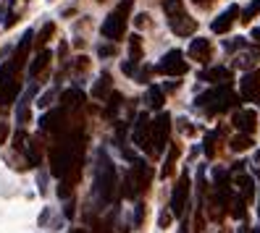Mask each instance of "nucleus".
<instances>
[{
    "label": "nucleus",
    "mask_w": 260,
    "mask_h": 233,
    "mask_svg": "<svg viewBox=\"0 0 260 233\" xmlns=\"http://www.w3.org/2000/svg\"><path fill=\"white\" fill-rule=\"evenodd\" d=\"M239 102V97L234 95L232 84H216L213 89L203 92V95L194 97V107H203L208 115H218V113H226Z\"/></svg>",
    "instance_id": "obj_1"
},
{
    "label": "nucleus",
    "mask_w": 260,
    "mask_h": 233,
    "mask_svg": "<svg viewBox=\"0 0 260 233\" xmlns=\"http://www.w3.org/2000/svg\"><path fill=\"white\" fill-rule=\"evenodd\" d=\"M118 189V178H116V165L111 163L108 152L100 149L98 152V168H95V197L103 205H111Z\"/></svg>",
    "instance_id": "obj_2"
},
{
    "label": "nucleus",
    "mask_w": 260,
    "mask_h": 233,
    "mask_svg": "<svg viewBox=\"0 0 260 233\" xmlns=\"http://www.w3.org/2000/svg\"><path fill=\"white\" fill-rule=\"evenodd\" d=\"M163 13L168 16V26L176 37H192L197 32V21L187 13L184 0H163Z\"/></svg>",
    "instance_id": "obj_3"
},
{
    "label": "nucleus",
    "mask_w": 260,
    "mask_h": 233,
    "mask_svg": "<svg viewBox=\"0 0 260 233\" xmlns=\"http://www.w3.org/2000/svg\"><path fill=\"white\" fill-rule=\"evenodd\" d=\"M150 178H152L150 165H147L142 158H134L129 173H126V178H124V197H129V199L140 197L147 186H150Z\"/></svg>",
    "instance_id": "obj_4"
},
{
    "label": "nucleus",
    "mask_w": 260,
    "mask_h": 233,
    "mask_svg": "<svg viewBox=\"0 0 260 233\" xmlns=\"http://www.w3.org/2000/svg\"><path fill=\"white\" fill-rule=\"evenodd\" d=\"M132 6H134V0H121L118 8H116L113 13H108V19H105V21H103V26H100V32H103V37H105V40L116 42V40L124 37V29H126V16H129Z\"/></svg>",
    "instance_id": "obj_5"
},
{
    "label": "nucleus",
    "mask_w": 260,
    "mask_h": 233,
    "mask_svg": "<svg viewBox=\"0 0 260 233\" xmlns=\"http://www.w3.org/2000/svg\"><path fill=\"white\" fill-rule=\"evenodd\" d=\"M168 136H171V115L160 113L155 121H150V147L155 154H160L168 144Z\"/></svg>",
    "instance_id": "obj_6"
},
{
    "label": "nucleus",
    "mask_w": 260,
    "mask_h": 233,
    "mask_svg": "<svg viewBox=\"0 0 260 233\" xmlns=\"http://www.w3.org/2000/svg\"><path fill=\"white\" fill-rule=\"evenodd\" d=\"M158 73L163 76H171V79H176V76H184L189 71V63L184 60V53L181 50H168L163 58H160V63L155 66Z\"/></svg>",
    "instance_id": "obj_7"
},
{
    "label": "nucleus",
    "mask_w": 260,
    "mask_h": 233,
    "mask_svg": "<svg viewBox=\"0 0 260 233\" xmlns=\"http://www.w3.org/2000/svg\"><path fill=\"white\" fill-rule=\"evenodd\" d=\"M187 207H189V173L184 170V173L179 176L174 191H171V215L181 217L187 212Z\"/></svg>",
    "instance_id": "obj_8"
},
{
    "label": "nucleus",
    "mask_w": 260,
    "mask_h": 233,
    "mask_svg": "<svg viewBox=\"0 0 260 233\" xmlns=\"http://www.w3.org/2000/svg\"><path fill=\"white\" fill-rule=\"evenodd\" d=\"M239 97H242L244 102H252V100L260 97V71H257V68L247 71V73L239 79Z\"/></svg>",
    "instance_id": "obj_9"
},
{
    "label": "nucleus",
    "mask_w": 260,
    "mask_h": 233,
    "mask_svg": "<svg viewBox=\"0 0 260 233\" xmlns=\"http://www.w3.org/2000/svg\"><path fill=\"white\" fill-rule=\"evenodd\" d=\"M132 139H134V144L140 147V149L152 152V147H150V118H147V113L137 115L134 129H132Z\"/></svg>",
    "instance_id": "obj_10"
},
{
    "label": "nucleus",
    "mask_w": 260,
    "mask_h": 233,
    "mask_svg": "<svg viewBox=\"0 0 260 233\" xmlns=\"http://www.w3.org/2000/svg\"><path fill=\"white\" fill-rule=\"evenodd\" d=\"M232 123L237 126L239 134H252V131L257 129V113H255V110H244V107H242V110L234 113Z\"/></svg>",
    "instance_id": "obj_11"
},
{
    "label": "nucleus",
    "mask_w": 260,
    "mask_h": 233,
    "mask_svg": "<svg viewBox=\"0 0 260 233\" xmlns=\"http://www.w3.org/2000/svg\"><path fill=\"white\" fill-rule=\"evenodd\" d=\"M189 58L192 60H197V63H208L210 60V55H213V45H210V40H205V37H197V40H192L189 42Z\"/></svg>",
    "instance_id": "obj_12"
},
{
    "label": "nucleus",
    "mask_w": 260,
    "mask_h": 233,
    "mask_svg": "<svg viewBox=\"0 0 260 233\" xmlns=\"http://www.w3.org/2000/svg\"><path fill=\"white\" fill-rule=\"evenodd\" d=\"M237 16H239V6H229L223 13H218V19L210 24V29L216 34H226L229 29H232V24L237 21Z\"/></svg>",
    "instance_id": "obj_13"
},
{
    "label": "nucleus",
    "mask_w": 260,
    "mask_h": 233,
    "mask_svg": "<svg viewBox=\"0 0 260 233\" xmlns=\"http://www.w3.org/2000/svg\"><path fill=\"white\" fill-rule=\"evenodd\" d=\"M200 79L208 84H232V68L229 66H210L200 73Z\"/></svg>",
    "instance_id": "obj_14"
},
{
    "label": "nucleus",
    "mask_w": 260,
    "mask_h": 233,
    "mask_svg": "<svg viewBox=\"0 0 260 233\" xmlns=\"http://www.w3.org/2000/svg\"><path fill=\"white\" fill-rule=\"evenodd\" d=\"M145 102H147V107H152V110H160L163 102H166L163 89H160V87H155V84H150V87H147V92H145Z\"/></svg>",
    "instance_id": "obj_15"
},
{
    "label": "nucleus",
    "mask_w": 260,
    "mask_h": 233,
    "mask_svg": "<svg viewBox=\"0 0 260 233\" xmlns=\"http://www.w3.org/2000/svg\"><path fill=\"white\" fill-rule=\"evenodd\" d=\"M234 183H237V189H239V194H242L244 199H247V202H250V199L255 197V181H252L250 176H244V173H242V176H239V178H237Z\"/></svg>",
    "instance_id": "obj_16"
},
{
    "label": "nucleus",
    "mask_w": 260,
    "mask_h": 233,
    "mask_svg": "<svg viewBox=\"0 0 260 233\" xmlns=\"http://www.w3.org/2000/svg\"><path fill=\"white\" fill-rule=\"evenodd\" d=\"M108 95H111V76L108 73H100L98 84L92 87V97L95 100H103V97H108Z\"/></svg>",
    "instance_id": "obj_17"
},
{
    "label": "nucleus",
    "mask_w": 260,
    "mask_h": 233,
    "mask_svg": "<svg viewBox=\"0 0 260 233\" xmlns=\"http://www.w3.org/2000/svg\"><path fill=\"white\" fill-rule=\"evenodd\" d=\"M32 95H35V87H29L24 92L21 102H19V110H16V121L19 123H26V118H29V100H32Z\"/></svg>",
    "instance_id": "obj_18"
},
{
    "label": "nucleus",
    "mask_w": 260,
    "mask_h": 233,
    "mask_svg": "<svg viewBox=\"0 0 260 233\" xmlns=\"http://www.w3.org/2000/svg\"><path fill=\"white\" fill-rule=\"evenodd\" d=\"M255 142H252V134H237L232 142H229V147H232L234 152H244V149H250Z\"/></svg>",
    "instance_id": "obj_19"
},
{
    "label": "nucleus",
    "mask_w": 260,
    "mask_h": 233,
    "mask_svg": "<svg viewBox=\"0 0 260 233\" xmlns=\"http://www.w3.org/2000/svg\"><path fill=\"white\" fill-rule=\"evenodd\" d=\"M48 60H50V50H42V53L32 60V66H29V76H37L45 66H48Z\"/></svg>",
    "instance_id": "obj_20"
},
{
    "label": "nucleus",
    "mask_w": 260,
    "mask_h": 233,
    "mask_svg": "<svg viewBox=\"0 0 260 233\" xmlns=\"http://www.w3.org/2000/svg\"><path fill=\"white\" fill-rule=\"evenodd\" d=\"M255 60H260V50H250V53L237 55L234 63H237V66H242V68H252V66H255Z\"/></svg>",
    "instance_id": "obj_21"
},
{
    "label": "nucleus",
    "mask_w": 260,
    "mask_h": 233,
    "mask_svg": "<svg viewBox=\"0 0 260 233\" xmlns=\"http://www.w3.org/2000/svg\"><path fill=\"white\" fill-rule=\"evenodd\" d=\"M129 55H132L134 63H140V60H142V42H140V37H137V34L129 40Z\"/></svg>",
    "instance_id": "obj_22"
},
{
    "label": "nucleus",
    "mask_w": 260,
    "mask_h": 233,
    "mask_svg": "<svg viewBox=\"0 0 260 233\" xmlns=\"http://www.w3.org/2000/svg\"><path fill=\"white\" fill-rule=\"evenodd\" d=\"M84 100V95L79 89H69V92H63V105L66 107H74V105H79Z\"/></svg>",
    "instance_id": "obj_23"
},
{
    "label": "nucleus",
    "mask_w": 260,
    "mask_h": 233,
    "mask_svg": "<svg viewBox=\"0 0 260 233\" xmlns=\"http://www.w3.org/2000/svg\"><path fill=\"white\" fill-rule=\"evenodd\" d=\"M176 154H179V147H171V149H168V158H166V165H163V170H160V176H163V178H168V176H171V170H174V160H176Z\"/></svg>",
    "instance_id": "obj_24"
},
{
    "label": "nucleus",
    "mask_w": 260,
    "mask_h": 233,
    "mask_svg": "<svg viewBox=\"0 0 260 233\" xmlns=\"http://www.w3.org/2000/svg\"><path fill=\"white\" fill-rule=\"evenodd\" d=\"M216 139H218V131H210L205 136V158H216Z\"/></svg>",
    "instance_id": "obj_25"
},
{
    "label": "nucleus",
    "mask_w": 260,
    "mask_h": 233,
    "mask_svg": "<svg viewBox=\"0 0 260 233\" xmlns=\"http://www.w3.org/2000/svg\"><path fill=\"white\" fill-rule=\"evenodd\" d=\"M53 29H55L53 24H45V26H42V32H40V40H37V42H40V45L48 42V40H50V34H53Z\"/></svg>",
    "instance_id": "obj_26"
},
{
    "label": "nucleus",
    "mask_w": 260,
    "mask_h": 233,
    "mask_svg": "<svg viewBox=\"0 0 260 233\" xmlns=\"http://www.w3.org/2000/svg\"><path fill=\"white\" fill-rule=\"evenodd\" d=\"M121 71H124L126 76H134L137 73V63L134 60H126V63H121Z\"/></svg>",
    "instance_id": "obj_27"
},
{
    "label": "nucleus",
    "mask_w": 260,
    "mask_h": 233,
    "mask_svg": "<svg viewBox=\"0 0 260 233\" xmlns=\"http://www.w3.org/2000/svg\"><path fill=\"white\" fill-rule=\"evenodd\" d=\"M113 53H116L113 45H100V48H98V55H100V58H108V55H113Z\"/></svg>",
    "instance_id": "obj_28"
},
{
    "label": "nucleus",
    "mask_w": 260,
    "mask_h": 233,
    "mask_svg": "<svg viewBox=\"0 0 260 233\" xmlns=\"http://www.w3.org/2000/svg\"><path fill=\"white\" fill-rule=\"evenodd\" d=\"M8 139V123H0V144H6Z\"/></svg>",
    "instance_id": "obj_29"
},
{
    "label": "nucleus",
    "mask_w": 260,
    "mask_h": 233,
    "mask_svg": "<svg viewBox=\"0 0 260 233\" xmlns=\"http://www.w3.org/2000/svg\"><path fill=\"white\" fill-rule=\"evenodd\" d=\"M168 223H171V215L163 212V215H160V228H168Z\"/></svg>",
    "instance_id": "obj_30"
},
{
    "label": "nucleus",
    "mask_w": 260,
    "mask_h": 233,
    "mask_svg": "<svg viewBox=\"0 0 260 233\" xmlns=\"http://www.w3.org/2000/svg\"><path fill=\"white\" fill-rule=\"evenodd\" d=\"M134 24H137V26H145V24H147V13H140V16L134 19Z\"/></svg>",
    "instance_id": "obj_31"
},
{
    "label": "nucleus",
    "mask_w": 260,
    "mask_h": 233,
    "mask_svg": "<svg viewBox=\"0 0 260 233\" xmlns=\"http://www.w3.org/2000/svg\"><path fill=\"white\" fill-rule=\"evenodd\" d=\"M252 40L260 45V29H252Z\"/></svg>",
    "instance_id": "obj_32"
},
{
    "label": "nucleus",
    "mask_w": 260,
    "mask_h": 233,
    "mask_svg": "<svg viewBox=\"0 0 260 233\" xmlns=\"http://www.w3.org/2000/svg\"><path fill=\"white\" fill-rule=\"evenodd\" d=\"M98 233H111V225H100V228H98Z\"/></svg>",
    "instance_id": "obj_33"
},
{
    "label": "nucleus",
    "mask_w": 260,
    "mask_h": 233,
    "mask_svg": "<svg viewBox=\"0 0 260 233\" xmlns=\"http://www.w3.org/2000/svg\"><path fill=\"white\" fill-rule=\"evenodd\" d=\"M69 233H87V230H84V228H71Z\"/></svg>",
    "instance_id": "obj_34"
},
{
    "label": "nucleus",
    "mask_w": 260,
    "mask_h": 233,
    "mask_svg": "<svg viewBox=\"0 0 260 233\" xmlns=\"http://www.w3.org/2000/svg\"><path fill=\"white\" fill-rule=\"evenodd\" d=\"M194 3H197V6H208V3H210V0H194Z\"/></svg>",
    "instance_id": "obj_35"
},
{
    "label": "nucleus",
    "mask_w": 260,
    "mask_h": 233,
    "mask_svg": "<svg viewBox=\"0 0 260 233\" xmlns=\"http://www.w3.org/2000/svg\"><path fill=\"white\" fill-rule=\"evenodd\" d=\"M6 16V8H0V19H3Z\"/></svg>",
    "instance_id": "obj_36"
},
{
    "label": "nucleus",
    "mask_w": 260,
    "mask_h": 233,
    "mask_svg": "<svg viewBox=\"0 0 260 233\" xmlns=\"http://www.w3.org/2000/svg\"><path fill=\"white\" fill-rule=\"evenodd\" d=\"M257 105H260V97H257Z\"/></svg>",
    "instance_id": "obj_37"
},
{
    "label": "nucleus",
    "mask_w": 260,
    "mask_h": 233,
    "mask_svg": "<svg viewBox=\"0 0 260 233\" xmlns=\"http://www.w3.org/2000/svg\"><path fill=\"white\" fill-rule=\"evenodd\" d=\"M257 3H260V0H257Z\"/></svg>",
    "instance_id": "obj_38"
}]
</instances>
